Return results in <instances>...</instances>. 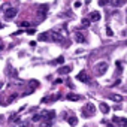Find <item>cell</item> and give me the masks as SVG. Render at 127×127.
Instances as JSON below:
<instances>
[{
	"instance_id": "obj_1",
	"label": "cell",
	"mask_w": 127,
	"mask_h": 127,
	"mask_svg": "<svg viewBox=\"0 0 127 127\" xmlns=\"http://www.w3.org/2000/svg\"><path fill=\"white\" fill-rule=\"evenodd\" d=\"M96 114V106L93 105V103H87L85 106H84V109H82V117L84 118H90V117H93Z\"/></svg>"
},
{
	"instance_id": "obj_2",
	"label": "cell",
	"mask_w": 127,
	"mask_h": 127,
	"mask_svg": "<svg viewBox=\"0 0 127 127\" xmlns=\"http://www.w3.org/2000/svg\"><path fill=\"white\" fill-rule=\"evenodd\" d=\"M94 70H96L97 76H103L106 73V70H108V63L106 61H99L96 64V67H94Z\"/></svg>"
},
{
	"instance_id": "obj_3",
	"label": "cell",
	"mask_w": 127,
	"mask_h": 127,
	"mask_svg": "<svg viewBox=\"0 0 127 127\" xmlns=\"http://www.w3.org/2000/svg\"><path fill=\"white\" fill-rule=\"evenodd\" d=\"M3 14H5V18L6 20H12V18H15L17 17V14H18V11L15 9V8H8V9H5L3 11Z\"/></svg>"
},
{
	"instance_id": "obj_4",
	"label": "cell",
	"mask_w": 127,
	"mask_h": 127,
	"mask_svg": "<svg viewBox=\"0 0 127 127\" xmlns=\"http://www.w3.org/2000/svg\"><path fill=\"white\" fill-rule=\"evenodd\" d=\"M48 33H49V39H51V40H63L61 34H60L57 30H51V32H48Z\"/></svg>"
},
{
	"instance_id": "obj_5",
	"label": "cell",
	"mask_w": 127,
	"mask_h": 127,
	"mask_svg": "<svg viewBox=\"0 0 127 127\" xmlns=\"http://www.w3.org/2000/svg\"><path fill=\"white\" fill-rule=\"evenodd\" d=\"M40 114H42V118H45V120H48V121H51V120L55 117V112H54V111H42Z\"/></svg>"
},
{
	"instance_id": "obj_6",
	"label": "cell",
	"mask_w": 127,
	"mask_h": 127,
	"mask_svg": "<svg viewBox=\"0 0 127 127\" xmlns=\"http://www.w3.org/2000/svg\"><path fill=\"white\" fill-rule=\"evenodd\" d=\"M100 18H102L100 12H99V11H93V12L90 14V18H88V20H90L91 23H96V21H99Z\"/></svg>"
},
{
	"instance_id": "obj_7",
	"label": "cell",
	"mask_w": 127,
	"mask_h": 127,
	"mask_svg": "<svg viewBox=\"0 0 127 127\" xmlns=\"http://www.w3.org/2000/svg\"><path fill=\"white\" fill-rule=\"evenodd\" d=\"M76 78H78V81H81V82H90V76L87 75V72H79Z\"/></svg>"
},
{
	"instance_id": "obj_8",
	"label": "cell",
	"mask_w": 127,
	"mask_h": 127,
	"mask_svg": "<svg viewBox=\"0 0 127 127\" xmlns=\"http://www.w3.org/2000/svg\"><path fill=\"white\" fill-rule=\"evenodd\" d=\"M99 109H100V112H102V114H109V111H111L109 105H108V103H105V102H100V103H99Z\"/></svg>"
},
{
	"instance_id": "obj_9",
	"label": "cell",
	"mask_w": 127,
	"mask_h": 127,
	"mask_svg": "<svg viewBox=\"0 0 127 127\" xmlns=\"http://www.w3.org/2000/svg\"><path fill=\"white\" fill-rule=\"evenodd\" d=\"M70 72H72V66H61L58 69V73L60 75H69Z\"/></svg>"
},
{
	"instance_id": "obj_10",
	"label": "cell",
	"mask_w": 127,
	"mask_h": 127,
	"mask_svg": "<svg viewBox=\"0 0 127 127\" xmlns=\"http://www.w3.org/2000/svg\"><path fill=\"white\" fill-rule=\"evenodd\" d=\"M48 9H49V5L43 3V5H40V6L37 8V12H39L42 17H45V15H46V12H48Z\"/></svg>"
},
{
	"instance_id": "obj_11",
	"label": "cell",
	"mask_w": 127,
	"mask_h": 127,
	"mask_svg": "<svg viewBox=\"0 0 127 127\" xmlns=\"http://www.w3.org/2000/svg\"><path fill=\"white\" fill-rule=\"evenodd\" d=\"M66 118H67V123L70 124V126H76L78 124V117L76 115H66Z\"/></svg>"
},
{
	"instance_id": "obj_12",
	"label": "cell",
	"mask_w": 127,
	"mask_h": 127,
	"mask_svg": "<svg viewBox=\"0 0 127 127\" xmlns=\"http://www.w3.org/2000/svg\"><path fill=\"white\" fill-rule=\"evenodd\" d=\"M126 2H127V0H109V5L114 6V8H120V6H123Z\"/></svg>"
},
{
	"instance_id": "obj_13",
	"label": "cell",
	"mask_w": 127,
	"mask_h": 127,
	"mask_svg": "<svg viewBox=\"0 0 127 127\" xmlns=\"http://www.w3.org/2000/svg\"><path fill=\"white\" fill-rule=\"evenodd\" d=\"M112 121H114V123H120L121 127H127V118H118V117H114Z\"/></svg>"
},
{
	"instance_id": "obj_14",
	"label": "cell",
	"mask_w": 127,
	"mask_h": 127,
	"mask_svg": "<svg viewBox=\"0 0 127 127\" xmlns=\"http://www.w3.org/2000/svg\"><path fill=\"white\" fill-rule=\"evenodd\" d=\"M75 40H76L78 43H84V42H85V36H84L82 33L76 32V33H75Z\"/></svg>"
},
{
	"instance_id": "obj_15",
	"label": "cell",
	"mask_w": 127,
	"mask_h": 127,
	"mask_svg": "<svg viewBox=\"0 0 127 127\" xmlns=\"http://www.w3.org/2000/svg\"><path fill=\"white\" fill-rule=\"evenodd\" d=\"M66 99H67V100H72V102H78V100H81V96H78V94H75V93H69V94L66 96Z\"/></svg>"
},
{
	"instance_id": "obj_16",
	"label": "cell",
	"mask_w": 127,
	"mask_h": 127,
	"mask_svg": "<svg viewBox=\"0 0 127 127\" xmlns=\"http://www.w3.org/2000/svg\"><path fill=\"white\" fill-rule=\"evenodd\" d=\"M37 40H43V42H46V40H51V39H49V33H48V32H45V33H40V34L37 36Z\"/></svg>"
},
{
	"instance_id": "obj_17",
	"label": "cell",
	"mask_w": 127,
	"mask_h": 127,
	"mask_svg": "<svg viewBox=\"0 0 127 127\" xmlns=\"http://www.w3.org/2000/svg\"><path fill=\"white\" fill-rule=\"evenodd\" d=\"M109 99L111 100H114V102H117V103H120V102H123L124 99H123V96H120V94H111L109 96Z\"/></svg>"
},
{
	"instance_id": "obj_18",
	"label": "cell",
	"mask_w": 127,
	"mask_h": 127,
	"mask_svg": "<svg viewBox=\"0 0 127 127\" xmlns=\"http://www.w3.org/2000/svg\"><path fill=\"white\" fill-rule=\"evenodd\" d=\"M18 120H20V115H18V112H15V114H12V115L9 117V124H12V123H18Z\"/></svg>"
},
{
	"instance_id": "obj_19",
	"label": "cell",
	"mask_w": 127,
	"mask_h": 127,
	"mask_svg": "<svg viewBox=\"0 0 127 127\" xmlns=\"http://www.w3.org/2000/svg\"><path fill=\"white\" fill-rule=\"evenodd\" d=\"M63 63H64V57L60 55L58 58H55L54 61H51V64H63Z\"/></svg>"
},
{
	"instance_id": "obj_20",
	"label": "cell",
	"mask_w": 127,
	"mask_h": 127,
	"mask_svg": "<svg viewBox=\"0 0 127 127\" xmlns=\"http://www.w3.org/2000/svg\"><path fill=\"white\" fill-rule=\"evenodd\" d=\"M29 84H30L32 90H34V88H37V87H39V81H36V79H32V81H30Z\"/></svg>"
},
{
	"instance_id": "obj_21",
	"label": "cell",
	"mask_w": 127,
	"mask_h": 127,
	"mask_svg": "<svg viewBox=\"0 0 127 127\" xmlns=\"http://www.w3.org/2000/svg\"><path fill=\"white\" fill-rule=\"evenodd\" d=\"M39 127H52V124H51V121L45 120V121H42V123L39 124Z\"/></svg>"
},
{
	"instance_id": "obj_22",
	"label": "cell",
	"mask_w": 127,
	"mask_h": 127,
	"mask_svg": "<svg viewBox=\"0 0 127 127\" xmlns=\"http://www.w3.org/2000/svg\"><path fill=\"white\" fill-rule=\"evenodd\" d=\"M54 99H55L54 96H49V97H43V99H42V102H45V103H49V102H54Z\"/></svg>"
},
{
	"instance_id": "obj_23",
	"label": "cell",
	"mask_w": 127,
	"mask_h": 127,
	"mask_svg": "<svg viewBox=\"0 0 127 127\" xmlns=\"http://www.w3.org/2000/svg\"><path fill=\"white\" fill-rule=\"evenodd\" d=\"M20 27H21V29H26V27H30V23H29V21H21V23H20Z\"/></svg>"
},
{
	"instance_id": "obj_24",
	"label": "cell",
	"mask_w": 127,
	"mask_h": 127,
	"mask_svg": "<svg viewBox=\"0 0 127 127\" xmlns=\"http://www.w3.org/2000/svg\"><path fill=\"white\" fill-rule=\"evenodd\" d=\"M42 120V114H34L33 115V121H40Z\"/></svg>"
},
{
	"instance_id": "obj_25",
	"label": "cell",
	"mask_w": 127,
	"mask_h": 127,
	"mask_svg": "<svg viewBox=\"0 0 127 127\" xmlns=\"http://www.w3.org/2000/svg\"><path fill=\"white\" fill-rule=\"evenodd\" d=\"M108 3H109V0H99V5L100 6H106Z\"/></svg>"
},
{
	"instance_id": "obj_26",
	"label": "cell",
	"mask_w": 127,
	"mask_h": 127,
	"mask_svg": "<svg viewBox=\"0 0 127 127\" xmlns=\"http://www.w3.org/2000/svg\"><path fill=\"white\" fill-rule=\"evenodd\" d=\"M115 66H117V69H118V70H120V69L123 70V64H121V61H120V60H118V61H115Z\"/></svg>"
},
{
	"instance_id": "obj_27",
	"label": "cell",
	"mask_w": 127,
	"mask_h": 127,
	"mask_svg": "<svg viewBox=\"0 0 127 127\" xmlns=\"http://www.w3.org/2000/svg\"><path fill=\"white\" fill-rule=\"evenodd\" d=\"M90 23H91V21H90L88 18H84V20H82V24H84V26H90Z\"/></svg>"
},
{
	"instance_id": "obj_28",
	"label": "cell",
	"mask_w": 127,
	"mask_h": 127,
	"mask_svg": "<svg viewBox=\"0 0 127 127\" xmlns=\"http://www.w3.org/2000/svg\"><path fill=\"white\" fill-rule=\"evenodd\" d=\"M26 33H27V34H34L36 30H34V29H29V30H26Z\"/></svg>"
},
{
	"instance_id": "obj_29",
	"label": "cell",
	"mask_w": 127,
	"mask_h": 127,
	"mask_svg": "<svg viewBox=\"0 0 127 127\" xmlns=\"http://www.w3.org/2000/svg\"><path fill=\"white\" fill-rule=\"evenodd\" d=\"M73 6H75L76 9H79V8L82 6V3H81V2H75V5H73Z\"/></svg>"
},
{
	"instance_id": "obj_30",
	"label": "cell",
	"mask_w": 127,
	"mask_h": 127,
	"mask_svg": "<svg viewBox=\"0 0 127 127\" xmlns=\"http://www.w3.org/2000/svg\"><path fill=\"white\" fill-rule=\"evenodd\" d=\"M106 34H108V36H114V32H112V30L108 27V30H106Z\"/></svg>"
},
{
	"instance_id": "obj_31",
	"label": "cell",
	"mask_w": 127,
	"mask_h": 127,
	"mask_svg": "<svg viewBox=\"0 0 127 127\" xmlns=\"http://www.w3.org/2000/svg\"><path fill=\"white\" fill-rule=\"evenodd\" d=\"M3 85H5V84H3V82H2V84H0V90H2V88H3Z\"/></svg>"
},
{
	"instance_id": "obj_32",
	"label": "cell",
	"mask_w": 127,
	"mask_h": 127,
	"mask_svg": "<svg viewBox=\"0 0 127 127\" xmlns=\"http://www.w3.org/2000/svg\"><path fill=\"white\" fill-rule=\"evenodd\" d=\"M0 29H3V24H2V23H0Z\"/></svg>"
},
{
	"instance_id": "obj_33",
	"label": "cell",
	"mask_w": 127,
	"mask_h": 127,
	"mask_svg": "<svg viewBox=\"0 0 127 127\" xmlns=\"http://www.w3.org/2000/svg\"><path fill=\"white\" fill-rule=\"evenodd\" d=\"M108 127H114V126H112V124H108Z\"/></svg>"
},
{
	"instance_id": "obj_34",
	"label": "cell",
	"mask_w": 127,
	"mask_h": 127,
	"mask_svg": "<svg viewBox=\"0 0 127 127\" xmlns=\"http://www.w3.org/2000/svg\"><path fill=\"white\" fill-rule=\"evenodd\" d=\"M126 23H127V18H126Z\"/></svg>"
},
{
	"instance_id": "obj_35",
	"label": "cell",
	"mask_w": 127,
	"mask_h": 127,
	"mask_svg": "<svg viewBox=\"0 0 127 127\" xmlns=\"http://www.w3.org/2000/svg\"><path fill=\"white\" fill-rule=\"evenodd\" d=\"M0 42H2V39H0Z\"/></svg>"
},
{
	"instance_id": "obj_36",
	"label": "cell",
	"mask_w": 127,
	"mask_h": 127,
	"mask_svg": "<svg viewBox=\"0 0 127 127\" xmlns=\"http://www.w3.org/2000/svg\"><path fill=\"white\" fill-rule=\"evenodd\" d=\"M126 45H127V42H126Z\"/></svg>"
}]
</instances>
